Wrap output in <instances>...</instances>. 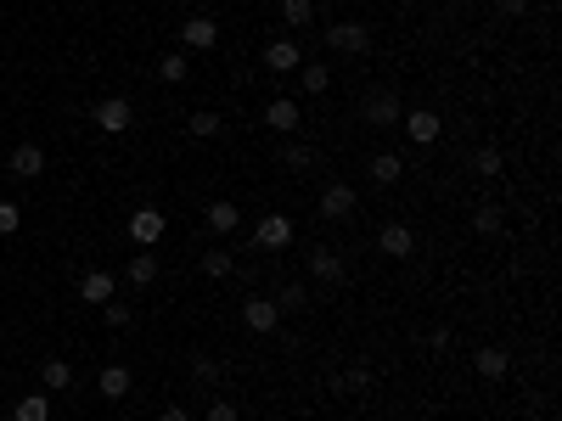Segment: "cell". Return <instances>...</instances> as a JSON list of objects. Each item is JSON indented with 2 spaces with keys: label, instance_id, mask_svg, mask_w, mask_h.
<instances>
[{
  "label": "cell",
  "instance_id": "1",
  "mask_svg": "<svg viewBox=\"0 0 562 421\" xmlns=\"http://www.w3.org/2000/svg\"><path fill=\"white\" fill-rule=\"evenodd\" d=\"M360 118L371 124V130H393V124L405 118V107H400V96H393V90H371L360 101Z\"/></svg>",
  "mask_w": 562,
  "mask_h": 421
},
{
  "label": "cell",
  "instance_id": "2",
  "mask_svg": "<svg viewBox=\"0 0 562 421\" xmlns=\"http://www.w3.org/2000/svg\"><path fill=\"white\" fill-rule=\"evenodd\" d=\"M91 118H96V130H101V135H124V130L135 124V107H130L124 96H101Z\"/></svg>",
  "mask_w": 562,
  "mask_h": 421
},
{
  "label": "cell",
  "instance_id": "3",
  "mask_svg": "<svg viewBox=\"0 0 562 421\" xmlns=\"http://www.w3.org/2000/svg\"><path fill=\"white\" fill-rule=\"evenodd\" d=\"M326 51H338V56H366V51H371L366 23H332V29H326Z\"/></svg>",
  "mask_w": 562,
  "mask_h": 421
},
{
  "label": "cell",
  "instance_id": "4",
  "mask_svg": "<svg viewBox=\"0 0 562 421\" xmlns=\"http://www.w3.org/2000/svg\"><path fill=\"white\" fill-rule=\"evenodd\" d=\"M124 230H130V242H135V247H152V242H163V230H169V219H163L158 208H135V214H130V225H124Z\"/></svg>",
  "mask_w": 562,
  "mask_h": 421
},
{
  "label": "cell",
  "instance_id": "5",
  "mask_svg": "<svg viewBox=\"0 0 562 421\" xmlns=\"http://www.w3.org/2000/svg\"><path fill=\"white\" fill-rule=\"evenodd\" d=\"M180 46L186 51H214L220 46V23H214V17H186V23H180Z\"/></svg>",
  "mask_w": 562,
  "mask_h": 421
},
{
  "label": "cell",
  "instance_id": "6",
  "mask_svg": "<svg viewBox=\"0 0 562 421\" xmlns=\"http://www.w3.org/2000/svg\"><path fill=\"white\" fill-rule=\"evenodd\" d=\"M355 208H360V192H355L349 180H332L326 192H321V214H326V219H349Z\"/></svg>",
  "mask_w": 562,
  "mask_h": 421
},
{
  "label": "cell",
  "instance_id": "7",
  "mask_svg": "<svg viewBox=\"0 0 562 421\" xmlns=\"http://www.w3.org/2000/svg\"><path fill=\"white\" fill-rule=\"evenodd\" d=\"M242 326H247V331H259V337H270V331L281 326L276 298H247V304H242Z\"/></svg>",
  "mask_w": 562,
  "mask_h": 421
},
{
  "label": "cell",
  "instance_id": "8",
  "mask_svg": "<svg viewBox=\"0 0 562 421\" xmlns=\"http://www.w3.org/2000/svg\"><path fill=\"white\" fill-rule=\"evenodd\" d=\"M309 276H316L321 287H343V281H349V264H343L332 247H316V253H309Z\"/></svg>",
  "mask_w": 562,
  "mask_h": 421
},
{
  "label": "cell",
  "instance_id": "9",
  "mask_svg": "<svg viewBox=\"0 0 562 421\" xmlns=\"http://www.w3.org/2000/svg\"><path fill=\"white\" fill-rule=\"evenodd\" d=\"M287 242H293V219H287V214H264V219H259V230H254V247L281 253Z\"/></svg>",
  "mask_w": 562,
  "mask_h": 421
},
{
  "label": "cell",
  "instance_id": "10",
  "mask_svg": "<svg viewBox=\"0 0 562 421\" xmlns=\"http://www.w3.org/2000/svg\"><path fill=\"white\" fill-rule=\"evenodd\" d=\"M264 124H270V130H276V135H293L298 124H304V107H298L293 96H276V101H270V107H264Z\"/></svg>",
  "mask_w": 562,
  "mask_h": 421
},
{
  "label": "cell",
  "instance_id": "11",
  "mask_svg": "<svg viewBox=\"0 0 562 421\" xmlns=\"http://www.w3.org/2000/svg\"><path fill=\"white\" fill-rule=\"evenodd\" d=\"M6 168H12V175H17V180H39V175H46V152H39V146H34V141H23V146H12V158H6Z\"/></svg>",
  "mask_w": 562,
  "mask_h": 421
},
{
  "label": "cell",
  "instance_id": "12",
  "mask_svg": "<svg viewBox=\"0 0 562 421\" xmlns=\"http://www.w3.org/2000/svg\"><path fill=\"white\" fill-rule=\"evenodd\" d=\"M264 68H270V73H293V68H304L298 39H270V46H264Z\"/></svg>",
  "mask_w": 562,
  "mask_h": 421
},
{
  "label": "cell",
  "instance_id": "13",
  "mask_svg": "<svg viewBox=\"0 0 562 421\" xmlns=\"http://www.w3.org/2000/svg\"><path fill=\"white\" fill-rule=\"evenodd\" d=\"M113 292H118L113 270H85V276H79V298L85 304H113Z\"/></svg>",
  "mask_w": 562,
  "mask_h": 421
},
{
  "label": "cell",
  "instance_id": "14",
  "mask_svg": "<svg viewBox=\"0 0 562 421\" xmlns=\"http://www.w3.org/2000/svg\"><path fill=\"white\" fill-rule=\"evenodd\" d=\"M203 225H208V230H214V236H231V230L242 225V208L220 197V202H208V208H203Z\"/></svg>",
  "mask_w": 562,
  "mask_h": 421
},
{
  "label": "cell",
  "instance_id": "15",
  "mask_svg": "<svg viewBox=\"0 0 562 421\" xmlns=\"http://www.w3.org/2000/svg\"><path fill=\"white\" fill-rule=\"evenodd\" d=\"M400 124H405V135H411L416 146H433V141H439V113H428V107H416V113H405Z\"/></svg>",
  "mask_w": 562,
  "mask_h": 421
},
{
  "label": "cell",
  "instance_id": "16",
  "mask_svg": "<svg viewBox=\"0 0 562 421\" xmlns=\"http://www.w3.org/2000/svg\"><path fill=\"white\" fill-rule=\"evenodd\" d=\"M377 247L388 253V259H411V253H416L411 225H383V230H377Z\"/></svg>",
  "mask_w": 562,
  "mask_h": 421
},
{
  "label": "cell",
  "instance_id": "17",
  "mask_svg": "<svg viewBox=\"0 0 562 421\" xmlns=\"http://www.w3.org/2000/svg\"><path fill=\"white\" fill-rule=\"evenodd\" d=\"M472 371L484 376V382H501V376L512 371V354H506V348H478V354H472Z\"/></svg>",
  "mask_w": 562,
  "mask_h": 421
},
{
  "label": "cell",
  "instance_id": "18",
  "mask_svg": "<svg viewBox=\"0 0 562 421\" xmlns=\"http://www.w3.org/2000/svg\"><path fill=\"white\" fill-rule=\"evenodd\" d=\"M124 276H130V287H152L158 281V259H152V247H141L130 264H124Z\"/></svg>",
  "mask_w": 562,
  "mask_h": 421
},
{
  "label": "cell",
  "instance_id": "19",
  "mask_svg": "<svg viewBox=\"0 0 562 421\" xmlns=\"http://www.w3.org/2000/svg\"><path fill=\"white\" fill-rule=\"evenodd\" d=\"M96 388H101V399H124L130 393V365H101Z\"/></svg>",
  "mask_w": 562,
  "mask_h": 421
},
{
  "label": "cell",
  "instance_id": "20",
  "mask_svg": "<svg viewBox=\"0 0 562 421\" xmlns=\"http://www.w3.org/2000/svg\"><path fill=\"white\" fill-rule=\"evenodd\" d=\"M12 421H51V399L46 393H23L12 405Z\"/></svg>",
  "mask_w": 562,
  "mask_h": 421
},
{
  "label": "cell",
  "instance_id": "21",
  "mask_svg": "<svg viewBox=\"0 0 562 421\" xmlns=\"http://www.w3.org/2000/svg\"><path fill=\"white\" fill-rule=\"evenodd\" d=\"M501 225H506V208L501 202H478L472 208V230H478V236H495Z\"/></svg>",
  "mask_w": 562,
  "mask_h": 421
},
{
  "label": "cell",
  "instance_id": "22",
  "mask_svg": "<svg viewBox=\"0 0 562 421\" xmlns=\"http://www.w3.org/2000/svg\"><path fill=\"white\" fill-rule=\"evenodd\" d=\"M186 130H192L197 141H220V135H225V118L203 107V113H192V118H186Z\"/></svg>",
  "mask_w": 562,
  "mask_h": 421
},
{
  "label": "cell",
  "instance_id": "23",
  "mask_svg": "<svg viewBox=\"0 0 562 421\" xmlns=\"http://www.w3.org/2000/svg\"><path fill=\"white\" fill-rule=\"evenodd\" d=\"M39 382H46V393L73 388V365H68V360H46V365H39Z\"/></svg>",
  "mask_w": 562,
  "mask_h": 421
},
{
  "label": "cell",
  "instance_id": "24",
  "mask_svg": "<svg viewBox=\"0 0 562 421\" xmlns=\"http://www.w3.org/2000/svg\"><path fill=\"white\" fill-rule=\"evenodd\" d=\"M400 175H405V163L393 158V152H377V158H371V185H393Z\"/></svg>",
  "mask_w": 562,
  "mask_h": 421
},
{
  "label": "cell",
  "instance_id": "25",
  "mask_svg": "<svg viewBox=\"0 0 562 421\" xmlns=\"http://www.w3.org/2000/svg\"><path fill=\"white\" fill-rule=\"evenodd\" d=\"M237 270V253H225V247H214V253H203V276L208 281H225Z\"/></svg>",
  "mask_w": 562,
  "mask_h": 421
},
{
  "label": "cell",
  "instance_id": "26",
  "mask_svg": "<svg viewBox=\"0 0 562 421\" xmlns=\"http://www.w3.org/2000/svg\"><path fill=\"white\" fill-rule=\"evenodd\" d=\"M281 163L293 168V175H309V168H316V146H298V141L281 146Z\"/></svg>",
  "mask_w": 562,
  "mask_h": 421
},
{
  "label": "cell",
  "instance_id": "27",
  "mask_svg": "<svg viewBox=\"0 0 562 421\" xmlns=\"http://www.w3.org/2000/svg\"><path fill=\"white\" fill-rule=\"evenodd\" d=\"M304 90L309 96H326L332 90V68H326V62H304Z\"/></svg>",
  "mask_w": 562,
  "mask_h": 421
},
{
  "label": "cell",
  "instance_id": "28",
  "mask_svg": "<svg viewBox=\"0 0 562 421\" xmlns=\"http://www.w3.org/2000/svg\"><path fill=\"white\" fill-rule=\"evenodd\" d=\"M281 17H287V29H309V17H316V0H281Z\"/></svg>",
  "mask_w": 562,
  "mask_h": 421
},
{
  "label": "cell",
  "instance_id": "29",
  "mask_svg": "<svg viewBox=\"0 0 562 421\" xmlns=\"http://www.w3.org/2000/svg\"><path fill=\"white\" fill-rule=\"evenodd\" d=\"M186 73H192V62H186V51H169L158 62V79H169V84H186Z\"/></svg>",
  "mask_w": 562,
  "mask_h": 421
},
{
  "label": "cell",
  "instance_id": "30",
  "mask_svg": "<svg viewBox=\"0 0 562 421\" xmlns=\"http://www.w3.org/2000/svg\"><path fill=\"white\" fill-rule=\"evenodd\" d=\"M304 304H309L304 281H281V292H276V309H281V314H293V309H304Z\"/></svg>",
  "mask_w": 562,
  "mask_h": 421
},
{
  "label": "cell",
  "instance_id": "31",
  "mask_svg": "<svg viewBox=\"0 0 562 421\" xmlns=\"http://www.w3.org/2000/svg\"><path fill=\"white\" fill-rule=\"evenodd\" d=\"M472 168H478L484 180H495V175H501V146H478V152H472Z\"/></svg>",
  "mask_w": 562,
  "mask_h": 421
},
{
  "label": "cell",
  "instance_id": "32",
  "mask_svg": "<svg viewBox=\"0 0 562 421\" xmlns=\"http://www.w3.org/2000/svg\"><path fill=\"white\" fill-rule=\"evenodd\" d=\"M192 376L203 388H214L220 382V360H214V354H192Z\"/></svg>",
  "mask_w": 562,
  "mask_h": 421
},
{
  "label": "cell",
  "instance_id": "33",
  "mask_svg": "<svg viewBox=\"0 0 562 421\" xmlns=\"http://www.w3.org/2000/svg\"><path fill=\"white\" fill-rule=\"evenodd\" d=\"M366 388H371V371L366 365H349L343 371V393H366Z\"/></svg>",
  "mask_w": 562,
  "mask_h": 421
},
{
  "label": "cell",
  "instance_id": "34",
  "mask_svg": "<svg viewBox=\"0 0 562 421\" xmlns=\"http://www.w3.org/2000/svg\"><path fill=\"white\" fill-rule=\"evenodd\" d=\"M17 225H23V208H17V202H0V236H12Z\"/></svg>",
  "mask_w": 562,
  "mask_h": 421
},
{
  "label": "cell",
  "instance_id": "35",
  "mask_svg": "<svg viewBox=\"0 0 562 421\" xmlns=\"http://www.w3.org/2000/svg\"><path fill=\"white\" fill-rule=\"evenodd\" d=\"M101 314H108V326H130V321H135L130 304H101Z\"/></svg>",
  "mask_w": 562,
  "mask_h": 421
},
{
  "label": "cell",
  "instance_id": "36",
  "mask_svg": "<svg viewBox=\"0 0 562 421\" xmlns=\"http://www.w3.org/2000/svg\"><path fill=\"white\" fill-rule=\"evenodd\" d=\"M203 421H242L237 416V405H231V399H214V405H208V416Z\"/></svg>",
  "mask_w": 562,
  "mask_h": 421
},
{
  "label": "cell",
  "instance_id": "37",
  "mask_svg": "<svg viewBox=\"0 0 562 421\" xmlns=\"http://www.w3.org/2000/svg\"><path fill=\"white\" fill-rule=\"evenodd\" d=\"M495 6H501V12H506V17H523V12H529V6H534V0H495Z\"/></svg>",
  "mask_w": 562,
  "mask_h": 421
},
{
  "label": "cell",
  "instance_id": "38",
  "mask_svg": "<svg viewBox=\"0 0 562 421\" xmlns=\"http://www.w3.org/2000/svg\"><path fill=\"white\" fill-rule=\"evenodd\" d=\"M158 421H192V416H186L180 405H163V410H158Z\"/></svg>",
  "mask_w": 562,
  "mask_h": 421
}]
</instances>
